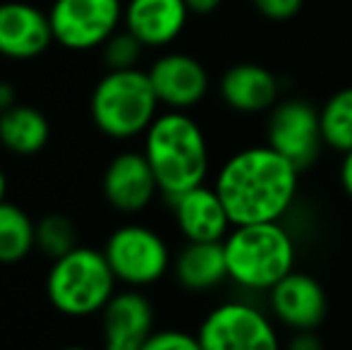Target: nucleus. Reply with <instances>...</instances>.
Returning <instances> with one entry per match:
<instances>
[{"label":"nucleus","instance_id":"1","mask_svg":"<svg viewBox=\"0 0 352 350\" xmlns=\"http://www.w3.org/2000/svg\"><path fill=\"white\" fill-rule=\"evenodd\" d=\"M300 173L295 164L274 146L254 144L230 154L213 180L232 226L283 221L300 195Z\"/></svg>","mask_w":352,"mask_h":350},{"label":"nucleus","instance_id":"2","mask_svg":"<svg viewBox=\"0 0 352 350\" xmlns=\"http://www.w3.org/2000/svg\"><path fill=\"white\" fill-rule=\"evenodd\" d=\"M142 140V151L166 199L206 182L211 171L209 140L187 111H161Z\"/></svg>","mask_w":352,"mask_h":350},{"label":"nucleus","instance_id":"3","mask_svg":"<svg viewBox=\"0 0 352 350\" xmlns=\"http://www.w3.org/2000/svg\"><path fill=\"white\" fill-rule=\"evenodd\" d=\"M223 248L230 281L250 293H269L295 271L297 243L283 221L232 226Z\"/></svg>","mask_w":352,"mask_h":350},{"label":"nucleus","instance_id":"4","mask_svg":"<svg viewBox=\"0 0 352 350\" xmlns=\"http://www.w3.org/2000/svg\"><path fill=\"white\" fill-rule=\"evenodd\" d=\"M89 113L101 135L125 142L144 137L161 113V103L146 70H108L94 87Z\"/></svg>","mask_w":352,"mask_h":350},{"label":"nucleus","instance_id":"5","mask_svg":"<svg viewBox=\"0 0 352 350\" xmlns=\"http://www.w3.org/2000/svg\"><path fill=\"white\" fill-rule=\"evenodd\" d=\"M118 278L103 250L74 248L65 257L51 262L46 274V298L65 317L84 319L101 314L118 293Z\"/></svg>","mask_w":352,"mask_h":350},{"label":"nucleus","instance_id":"6","mask_svg":"<svg viewBox=\"0 0 352 350\" xmlns=\"http://www.w3.org/2000/svg\"><path fill=\"white\" fill-rule=\"evenodd\" d=\"M103 254L118 283L125 288L144 290L156 285L173 269V252L166 238L144 223L118 226L106 238Z\"/></svg>","mask_w":352,"mask_h":350},{"label":"nucleus","instance_id":"7","mask_svg":"<svg viewBox=\"0 0 352 350\" xmlns=\"http://www.w3.org/2000/svg\"><path fill=\"white\" fill-rule=\"evenodd\" d=\"M197 336L204 350H283L276 319L250 300H226L211 307Z\"/></svg>","mask_w":352,"mask_h":350},{"label":"nucleus","instance_id":"8","mask_svg":"<svg viewBox=\"0 0 352 350\" xmlns=\"http://www.w3.org/2000/svg\"><path fill=\"white\" fill-rule=\"evenodd\" d=\"M125 5L122 0H53V39L67 51L101 48L120 29Z\"/></svg>","mask_w":352,"mask_h":350},{"label":"nucleus","instance_id":"9","mask_svg":"<svg viewBox=\"0 0 352 350\" xmlns=\"http://www.w3.org/2000/svg\"><path fill=\"white\" fill-rule=\"evenodd\" d=\"M266 144L300 171L311 168L324 149L319 108L305 98H280L266 118Z\"/></svg>","mask_w":352,"mask_h":350},{"label":"nucleus","instance_id":"10","mask_svg":"<svg viewBox=\"0 0 352 350\" xmlns=\"http://www.w3.org/2000/svg\"><path fill=\"white\" fill-rule=\"evenodd\" d=\"M101 195L118 214L135 216L153 204L161 187L144 151L127 149L116 154L101 175Z\"/></svg>","mask_w":352,"mask_h":350},{"label":"nucleus","instance_id":"11","mask_svg":"<svg viewBox=\"0 0 352 350\" xmlns=\"http://www.w3.org/2000/svg\"><path fill=\"white\" fill-rule=\"evenodd\" d=\"M271 317L287 331H316L329 314V295L307 271H292L269 290Z\"/></svg>","mask_w":352,"mask_h":350},{"label":"nucleus","instance_id":"12","mask_svg":"<svg viewBox=\"0 0 352 350\" xmlns=\"http://www.w3.org/2000/svg\"><path fill=\"white\" fill-rule=\"evenodd\" d=\"M156 331L153 305L140 288H122L101 312V350H142Z\"/></svg>","mask_w":352,"mask_h":350},{"label":"nucleus","instance_id":"13","mask_svg":"<svg viewBox=\"0 0 352 350\" xmlns=\"http://www.w3.org/2000/svg\"><path fill=\"white\" fill-rule=\"evenodd\" d=\"M148 80L166 111H187L197 108L206 98L211 87L204 63L190 53H166L148 67Z\"/></svg>","mask_w":352,"mask_h":350},{"label":"nucleus","instance_id":"14","mask_svg":"<svg viewBox=\"0 0 352 350\" xmlns=\"http://www.w3.org/2000/svg\"><path fill=\"white\" fill-rule=\"evenodd\" d=\"M53 27L48 12L24 0L0 3V56L8 61H34L51 48Z\"/></svg>","mask_w":352,"mask_h":350},{"label":"nucleus","instance_id":"15","mask_svg":"<svg viewBox=\"0 0 352 350\" xmlns=\"http://www.w3.org/2000/svg\"><path fill=\"white\" fill-rule=\"evenodd\" d=\"M173 219L185 243H223L232 221L213 185H197L168 199Z\"/></svg>","mask_w":352,"mask_h":350},{"label":"nucleus","instance_id":"16","mask_svg":"<svg viewBox=\"0 0 352 350\" xmlns=\"http://www.w3.org/2000/svg\"><path fill=\"white\" fill-rule=\"evenodd\" d=\"M218 94L230 111L256 116V113H269L280 101V82L266 65L237 63L223 72Z\"/></svg>","mask_w":352,"mask_h":350},{"label":"nucleus","instance_id":"17","mask_svg":"<svg viewBox=\"0 0 352 350\" xmlns=\"http://www.w3.org/2000/svg\"><path fill=\"white\" fill-rule=\"evenodd\" d=\"M190 10L185 0H130L122 27L144 43V48H166L185 32Z\"/></svg>","mask_w":352,"mask_h":350},{"label":"nucleus","instance_id":"18","mask_svg":"<svg viewBox=\"0 0 352 350\" xmlns=\"http://www.w3.org/2000/svg\"><path fill=\"white\" fill-rule=\"evenodd\" d=\"M170 271L187 293H211L230 281L223 243H185L173 257Z\"/></svg>","mask_w":352,"mask_h":350},{"label":"nucleus","instance_id":"19","mask_svg":"<svg viewBox=\"0 0 352 350\" xmlns=\"http://www.w3.org/2000/svg\"><path fill=\"white\" fill-rule=\"evenodd\" d=\"M51 142L46 113L29 103H14L0 113V146L14 156H36Z\"/></svg>","mask_w":352,"mask_h":350},{"label":"nucleus","instance_id":"20","mask_svg":"<svg viewBox=\"0 0 352 350\" xmlns=\"http://www.w3.org/2000/svg\"><path fill=\"white\" fill-rule=\"evenodd\" d=\"M36 250V221L14 201H0V264H19Z\"/></svg>","mask_w":352,"mask_h":350},{"label":"nucleus","instance_id":"21","mask_svg":"<svg viewBox=\"0 0 352 350\" xmlns=\"http://www.w3.org/2000/svg\"><path fill=\"white\" fill-rule=\"evenodd\" d=\"M321 137L324 146L336 154H348L352 149V87L331 94L319 108Z\"/></svg>","mask_w":352,"mask_h":350},{"label":"nucleus","instance_id":"22","mask_svg":"<svg viewBox=\"0 0 352 350\" xmlns=\"http://www.w3.org/2000/svg\"><path fill=\"white\" fill-rule=\"evenodd\" d=\"M79 248V230L72 216L53 211L36 221V250L51 262Z\"/></svg>","mask_w":352,"mask_h":350},{"label":"nucleus","instance_id":"23","mask_svg":"<svg viewBox=\"0 0 352 350\" xmlns=\"http://www.w3.org/2000/svg\"><path fill=\"white\" fill-rule=\"evenodd\" d=\"M144 43L127 29H118L101 46V58L106 70H132L140 67Z\"/></svg>","mask_w":352,"mask_h":350},{"label":"nucleus","instance_id":"24","mask_svg":"<svg viewBox=\"0 0 352 350\" xmlns=\"http://www.w3.org/2000/svg\"><path fill=\"white\" fill-rule=\"evenodd\" d=\"M142 350H204L199 336L185 329H156Z\"/></svg>","mask_w":352,"mask_h":350},{"label":"nucleus","instance_id":"25","mask_svg":"<svg viewBox=\"0 0 352 350\" xmlns=\"http://www.w3.org/2000/svg\"><path fill=\"white\" fill-rule=\"evenodd\" d=\"M250 3L254 5L261 17L271 19V22H287V19L297 17L305 0H250Z\"/></svg>","mask_w":352,"mask_h":350},{"label":"nucleus","instance_id":"26","mask_svg":"<svg viewBox=\"0 0 352 350\" xmlns=\"http://www.w3.org/2000/svg\"><path fill=\"white\" fill-rule=\"evenodd\" d=\"M283 350H324V341L316 331H292V336L283 343Z\"/></svg>","mask_w":352,"mask_h":350},{"label":"nucleus","instance_id":"27","mask_svg":"<svg viewBox=\"0 0 352 350\" xmlns=\"http://www.w3.org/2000/svg\"><path fill=\"white\" fill-rule=\"evenodd\" d=\"M338 180L343 192L352 199V149L348 154H343V161H340V168H338Z\"/></svg>","mask_w":352,"mask_h":350},{"label":"nucleus","instance_id":"28","mask_svg":"<svg viewBox=\"0 0 352 350\" xmlns=\"http://www.w3.org/2000/svg\"><path fill=\"white\" fill-rule=\"evenodd\" d=\"M190 14H211L221 8L223 0H185Z\"/></svg>","mask_w":352,"mask_h":350},{"label":"nucleus","instance_id":"29","mask_svg":"<svg viewBox=\"0 0 352 350\" xmlns=\"http://www.w3.org/2000/svg\"><path fill=\"white\" fill-rule=\"evenodd\" d=\"M17 101V89H14L10 82H0V113L12 108Z\"/></svg>","mask_w":352,"mask_h":350},{"label":"nucleus","instance_id":"30","mask_svg":"<svg viewBox=\"0 0 352 350\" xmlns=\"http://www.w3.org/2000/svg\"><path fill=\"white\" fill-rule=\"evenodd\" d=\"M5 195H8V177H5V171L0 166V201H5Z\"/></svg>","mask_w":352,"mask_h":350},{"label":"nucleus","instance_id":"31","mask_svg":"<svg viewBox=\"0 0 352 350\" xmlns=\"http://www.w3.org/2000/svg\"><path fill=\"white\" fill-rule=\"evenodd\" d=\"M60 350H91V348H87V346H65V348H60Z\"/></svg>","mask_w":352,"mask_h":350}]
</instances>
